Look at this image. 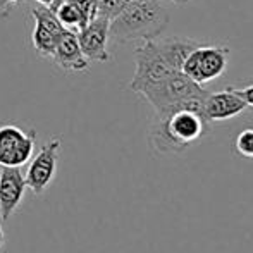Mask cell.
Listing matches in <instances>:
<instances>
[{
  "label": "cell",
  "instance_id": "6da1fadb",
  "mask_svg": "<svg viewBox=\"0 0 253 253\" xmlns=\"http://www.w3.org/2000/svg\"><path fill=\"white\" fill-rule=\"evenodd\" d=\"M205 97L183 102L164 116H155L150 127V143L155 150L181 152L210 131V121L203 110Z\"/></svg>",
  "mask_w": 253,
  "mask_h": 253
},
{
  "label": "cell",
  "instance_id": "7a4b0ae2",
  "mask_svg": "<svg viewBox=\"0 0 253 253\" xmlns=\"http://www.w3.org/2000/svg\"><path fill=\"white\" fill-rule=\"evenodd\" d=\"M169 24V12L159 0H136L126 3L124 9L109 23V42L155 40Z\"/></svg>",
  "mask_w": 253,
  "mask_h": 253
},
{
  "label": "cell",
  "instance_id": "3957f363",
  "mask_svg": "<svg viewBox=\"0 0 253 253\" xmlns=\"http://www.w3.org/2000/svg\"><path fill=\"white\" fill-rule=\"evenodd\" d=\"M138 95H141L150 103L155 116H164L190 98L207 97L209 91L190 76H186L183 71H176L160 83L145 88Z\"/></svg>",
  "mask_w": 253,
  "mask_h": 253
},
{
  "label": "cell",
  "instance_id": "277c9868",
  "mask_svg": "<svg viewBox=\"0 0 253 253\" xmlns=\"http://www.w3.org/2000/svg\"><path fill=\"white\" fill-rule=\"evenodd\" d=\"M172 73L176 71L160 55L153 40L141 42L140 47L134 48V74L129 83V90L140 93L145 88L160 83Z\"/></svg>",
  "mask_w": 253,
  "mask_h": 253
},
{
  "label": "cell",
  "instance_id": "5b68a950",
  "mask_svg": "<svg viewBox=\"0 0 253 253\" xmlns=\"http://www.w3.org/2000/svg\"><path fill=\"white\" fill-rule=\"evenodd\" d=\"M227 62H229V48L227 47L202 43L188 55L181 71L203 86V84L222 76Z\"/></svg>",
  "mask_w": 253,
  "mask_h": 253
},
{
  "label": "cell",
  "instance_id": "8992f818",
  "mask_svg": "<svg viewBox=\"0 0 253 253\" xmlns=\"http://www.w3.org/2000/svg\"><path fill=\"white\" fill-rule=\"evenodd\" d=\"M35 131H23L14 124L0 126V167H21L35 152Z\"/></svg>",
  "mask_w": 253,
  "mask_h": 253
},
{
  "label": "cell",
  "instance_id": "52a82bcc",
  "mask_svg": "<svg viewBox=\"0 0 253 253\" xmlns=\"http://www.w3.org/2000/svg\"><path fill=\"white\" fill-rule=\"evenodd\" d=\"M59 150L60 138L53 136L42 147V150L35 155V159L28 166L24 177H26L28 188L35 195H42L52 184L55 177L57 162H59Z\"/></svg>",
  "mask_w": 253,
  "mask_h": 253
},
{
  "label": "cell",
  "instance_id": "ba28073f",
  "mask_svg": "<svg viewBox=\"0 0 253 253\" xmlns=\"http://www.w3.org/2000/svg\"><path fill=\"white\" fill-rule=\"evenodd\" d=\"M109 19L97 16L91 19L84 28L78 31V42L83 55L93 62H107L110 59L109 48Z\"/></svg>",
  "mask_w": 253,
  "mask_h": 253
},
{
  "label": "cell",
  "instance_id": "9c48e42d",
  "mask_svg": "<svg viewBox=\"0 0 253 253\" xmlns=\"http://www.w3.org/2000/svg\"><path fill=\"white\" fill-rule=\"evenodd\" d=\"M28 184L21 167H0V217L9 220L24 200Z\"/></svg>",
  "mask_w": 253,
  "mask_h": 253
},
{
  "label": "cell",
  "instance_id": "30bf717a",
  "mask_svg": "<svg viewBox=\"0 0 253 253\" xmlns=\"http://www.w3.org/2000/svg\"><path fill=\"white\" fill-rule=\"evenodd\" d=\"M247 109V103L234 93L233 88L209 93L205 97V103H203V110H205V116L210 123L233 119V117L243 114Z\"/></svg>",
  "mask_w": 253,
  "mask_h": 253
},
{
  "label": "cell",
  "instance_id": "8fae6325",
  "mask_svg": "<svg viewBox=\"0 0 253 253\" xmlns=\"http://www.w3.org/2000/svg\"><path fill=\"white\" fill-rule=\"evenodd\" d=\"M52 59L59 67H62L67 73H78V71L88 69V59L83 55L78 42V33L71 30H64L57 37L55 52Z\"/></svg>",
  "mask_w": 253,
  "mask_h": 253
},
{
  "label": "cell",
  "instance_id": "7c38bea8",
  "mask_svg": "<svg viewBox=\"0 0 253 253\" xmlns=\"http://www.w3.org/2000/svg\"><path fill=\"white\" fill-rule=\"evenodd\" d=\"M157 50L160 52V55L169 62V66L174 71H181L184 60L188 59L191 52L195 48L200 47V42L193 40V38H183V37H166L159 38L157 37L153 40Z\"/></svg>",
  "mask_w": 253,
  "mask_h": 253
},
{
  "label": "cell",
  "instance_id": "4fadbf2b",
  "mask_svg": "<svg viewBox=\"0 0 253 253\" xmlns=\"http://www.w3.org/2000/svg\"><path fill=\"white\" fill-rule=\"evenodd\" d=\"M48 9L53 10L57 16V19L60 21L66 30L71 31H80L81 28H84L88 24V19L84 17L83 10L80 9L76 2H69V0H52L50 5H47Z\"/></svg>",
  "mask_w": 253,
  "mask_h": 253
},
{
  "label": "cell",
  "instance_id": "5bb4252c",
  "mask_svg": "<svg viewBox=\"0 0 253 253\" xmlns=\"http://www.w3.org/2000/svg\"><path fill=\"white\" fill-rule=\"evenodd\" d=\"M31 43L33 48L37 50L40 55L43 57H52L55 52V45H57V35H53L50 30H47L42 24L35 23V30L31 33Z\"/></svg>",
  "mask_w": 253,
  "mask_h": 253
},
{
  "label": "cell",
  "instance_id": "9a60e30c",
  "mask_svg": "<svg viewBox=\"0 0 253 253\" xmlns=\"http://www.w3.org/2000/svg\"><path fill=\"white\" fill-rule=\"evenodd\" d=\"M31 14H33V17H35V23L45 26L47 30H50L53 35H57V37H59V35L66 30V28L60 24V21L57 19L55 12L48 9L47 5L35 7V9H31Z\"/></svg>",
  "mask_w": 253,
  "mask_h": 253
},
{
  "label": "cell",
  "instance_id": "2e32d148",
  "mask_svg": "<svg viewBox=\"0 0 253 253\" xmlns=\"http://www.w3.org/2000/svg\"><path fill=\"white\" fill-rule=\"evenodd\" d=\"M124 5L126 3L123 0H97V16L112 21L124 9Z\"/></svg>",
  "mask_w": 253,
  "mask_h": 253
},
{
  "label": "cell",
  "instance_id": "e0dca14e",
  "mask_svg": "<svg viewBox=\"0 0 253 253\" xmlns=\"http://www.w3.org/2000/svg\"><path fill=\"white\" fill-rule=\"evenodd\" d=\"M236 152L241 157H247V159H253V129H245L238 134L236 138Z\"/></svg>",
  "mask_w": 253,
  "mask_h": 253
},
{
  "label": "cell",
  "instance_id": "ac0fdd59",
  "mask_svg": "<svg viewBox=\"0 0 253 253\" xmlns=\"http://www.w3.org/2000/svg\"><path fill=\"white\" fill-rule=\"evenodd\" d=\"M233 91L247 103V107H253V84L247 88H233Z\"/></svg>",
  "mask_w": 253,
  "mask_h": 253
},
{
  "label": "cell",
  "instance_id": "d6986e66",
  "mask_svg": "<svg viewBox=\"0 0 253 253\" xmlns=\"http://www.w3.org/2000/svg\"><path fill=\"white\" fill-rule=\"evenodd\" d=\"M12 5H14V3L10 2V0H0V19H5V17H9Z\"/></svg>",
  "mask_w": 253,
  "mask_h": 253
},
{
  "label": "cell",
  "instance_id": "ffe728a7",
  "mask_svg": "<svg viewBox=\"0 0 253 253\" xmlns=\"http://www.w3.org/2000/svg\"><path fill=\"white\" fill-rule=\"evenodd\" d=\"M167 2H170V3H174V5H184V3H188V2H191V0H167Z\"/></svg>",
  "mask_w": 253,
  "mask_h": 253
},
{
  "label": "cell",
  "instance_id": "44dd1931",
  "mask_svg": "<svg viewBox=\"0 0 253 253\" xmlns=\"http://www.w3.org/2000/svg\"><path fill=\"white\" fill-rule=\"evenodd\" d=\"M3 243H5V234H3V231H2V227H0V250H2V247H3Z\"/></svg>",
  "mask_w": 253,
  "mask_h": 253
},
{
  "label": "cell",
  "instance_id": "7402d4cb",
  "mask_svg": "<svg viewBox=\"0 0 253 253\" xmlns=\"http://www.w3.org/2000/svg\"><path fill=\"white\" fill-rule=\"evenodd\" d=\"M37 2H40L42 5H50V3H52V0H37Z\"/></svg>",
  "mask_w": 253,
  "mask_h": 253
},
{
  "label": "cell",
  "instance_id": "603a6c76",
  "mask_svg": "<svg viewBox=\"0 0 253 253\" xmlns=\"http://www.w3.org/2000/svg\"><path fill=\"white\" fill-rule=\"evenodd\" d=\"M124 3H131V2H136V0H123Z\"/></svg>",
  "mask_w": 253,
  "mask_h": 253
},
{
  "label": "cell",
  "instance_id": "cb8c5ba5",
  "mask_svg": "<svg viewBox=\"0 0 253 253\" xmlns=\"http://www.w3.org/2000/svg\"><path fill=\"white\" fill-rule=\"evenodd\" d=\"M10 2H12V3H21L23 0H10Z\"/></svg>",
  "mask_w": 253,
  "mask_h": 253
}]
</instances>
